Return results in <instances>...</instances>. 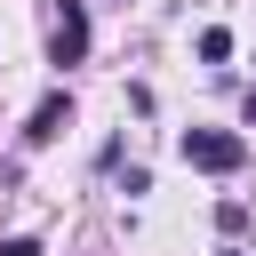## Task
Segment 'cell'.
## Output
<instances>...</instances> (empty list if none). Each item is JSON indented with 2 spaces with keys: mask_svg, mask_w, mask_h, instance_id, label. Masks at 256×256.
Here are the masks:
<instances>
[{
  "mask_svg": "<svg viewBox=\"0 0 256 256\" xmlns=\"http://www.w3.org/2000/svg\"><path fill=\"white\" fill-rule=\"evenodd\" d=\"M184 168H208V176H232L240 160H248V136H232V128H184Z\"/></svg>",
  "mask_w": 256,
  "mask_h": 256,
  "instance_id": "1",
  "label": "cell"
},
{
  "mask_svg": "<svg viewBox=\"0 0 256 256\" xmlns=\"http://www.w3.org/2000/svg\"><path fill=\"white\" fill-rule=\"evenodd\" d=\"M80 56H88V8L64 0L56 24H48V64H80Z\"/></svg>",
  "mask_w": 256,
  "mask_h": 256,
  "instance_id": "2",
  "label": "cell"
},
{
  "mask_svg": "<svg viewBox=\"0 0 256 256\" xmlns=\"http://www.w3.org/2000/svg\"><path fill=\"white\" fill-rule=\"evenodd\" d=\"M64 128H72V96L56 88V96H40V104H32V120H24V144H56Z\"/></svg>",
  "mask_w": 256,
  "mask_h": 256,
  "instance_id": "3",
  "label": "cell"
},
{
  "mask_svg": "<svg viewBox=\"0 0 256 256\" xmlns=\"http://www.w3.org/2000/svg\"><path fill=\"white\" fill-rule=\"evenodd\" d=\"M216 232L240 240V232H248V200H216Z\"/></svg>",
  "mask_w": 256,
  "mask_h": 256,
  "instance_id": "4",
  "label": "cell"
},
{
  "mask_svg": "<svg viewBox=\"0 0 256 256\" xmlns=\"http://www.w3.org/2000/svg\"><path fill=\"white\" fill-rule=\"evenodd\" d=\"M224 56H232V32L208 24V32H200V64H224Z\"/></svg>",
  "mask_w": 256,
  "mask_h": 256,
  "instance_id": "5",
  "label": "cell"
},
{
  "mask_svg": "<svg viewBox=\"0 0 256 256\" xmlns=\"http://www.w3.org/2000/svg\"><path fill=\"white\" fill-rule=\"evenodd\" d=\"M0 256H40V240H24V232H16V240H0Z\"/></svg>",
  "mask_w": 256,
  "mask_h": 256,
  "instance_id": "6",
  "label": "cell"
},
{
  "mask_svg": "<svg viewBox=\"0 0 256 256\" xmlns=\"http://www.w3.org/2000/svg\"><path fill=\"white\" fill-rule=\"evenodd\" d=\"M248 120H256V96H248Z\"/></svg>",
  "mask_w": 256,
  "mask_h": 256,
  "instance_id": "7",
  "label": "cell"
},
{
  "mask_svg": "<svg viewBox=\"0 0 256 256\" xmlns=\"http://www.w3.org/2000/svg\"><path fill=\"white\" fill-rule=\"evenodd\" d=\"M224 256H248V248H224Z\"/></svg>",
  "mask_w": 256,
  "mask_h": 256,
  "instance_id": "8",
  "label": "cell"
}]
</instances>
